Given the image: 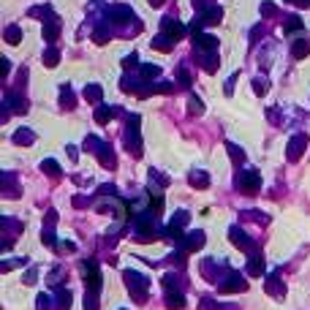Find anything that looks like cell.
<instances>
[{"label": "cell", "instance_id": "43", "mask_svg": "<svg viewBox=\"0 0 310 310\" xmlns=\"http://www.w3.org/2000/svg\"><path fill=\"white\" fill-rule=\"evenodd\" d=\"M136 65H139V55H133V52H131V55L123 57V68H136Z\"/></svg>", "mask_w": 310, "mask_h": 310}, {"label": "cell", "instance_id": "41", "mask_svg": "<svg viewBox=\"0 0 310 310\" xmlns=\"http://www.w3.org/2000/svg\"><path fill=\"white\" fill-rule=\"evenodd\" d=\"M150 183H158V185H169V177L166 174H161V172H150Z\"/></svg>", "mask_w": 310, "mask_h": 310}, {"label": "cell", "instance_id": "6", "mask_svg": "<svg viewBox=\"0 0 310 310\" xmlns=\"http://www.w3.org/2000/svg\"><path fill=\"white\" fill-rule=\"evenodd\" d=\"M305 147H307V136L305 133H294L291 139H288V147H286V155H288V161H299L302 158V152H305Z\"/></svg>", "mask_w": 310, "mask_h": 310}, {"label": "cell", "instance_id": "48", "mask_svg": "<svg viewBox=\"0 0 310 310\" xmlns=\"http://www.w3.org/2000/svg\"><path fill=\"white\" fill-rule=\"evenodd\" d=\"M155 93H174V82H158L155 85Z\"/></svg>", "mask_w": 310, "mask_h": 310}, {"label": "cell", "instance_id": "16", "mask_svg": "<svg viewBox=\"0 0 310 310\" xmlns=\"http://www.w3.org/2000/svg\"><path fill=\"white\" fill-rule=\"evenodd\" d=\"M248 275H253V278L264 275V259H261V253H253L251 259H248Z\"/></svg>", "mask_w": 310, "mask_h": 310}, {"label": "cell", "instance_id": "58", "mask_svg": "<svg viewBox=\"0 0 310 310\" xmlns=\"http://www.w3.org/2000/svg\"><path fill=\"white\" fill-rule=\"evenodd\" d=\"M193 6H196V9H201V11L207 9V3H204V0H193Z\"/></svg>", "mask_w": 310, "mask_h": 310}, {"label": "cell", "instance_id": "13", "mask_svg": "<svg viewBox=\"0 0 310 310\" xmlns=\"http://www.w3.org/2000/svg\"><path fill=\"white\" fill-rule=\"evenodd\" d=\"M6 106H9L11 112H17V114L28 112V101H25L22 96H14V93H9V96H6Z\"/></svg>", "mask_w": 310, "mask_h": 310}, {"label": "cell", "instance_id": "1", "mask_svg": "<svg viewBox=\"0 0 310 310\" xmlns=\"http://www.w3.org/2000/svg\"><path fill=\"white\" fill-rule=\"evenodd\" d=\"M125 147L133 158H141V136H139V114H128L125 123Z\"/></svg>", "mask_w": 310, "mask_h": 310}, {"label": "cell", "instance_id": "19", "mask_svg": "<svg viewBox=\"0 0 310 310\" xmlns=\"http://www.w3.org/2000/svg\"><path fill=\"white\" fill-rule=\"evenodd\" d=\"M291 55L296 60H302V57H307L310 55V44H307V38H296V41L291 44Z\"/></svg>", "mask_w": 310, "mask_h": 310}, {"label": "cell", "instance_id": "25", "mask_svg": "<svg viewBox=\"0 0 310 310\" xmlns=\"http://www.w3.org/2000/svg\"><path fill=\"white\" fill-rule=\"evenodd\" d=\"M112 38V30H109V25H101V28L93 30V41L96 44H106Z\"/></svg>", "mask_w": 310, "mask_h": 310}, {"label": "cell", "instance_id": "23", "mask_svg": "<svg viewBox=\"0 0 310 310\" xmlns=\"http://www.w3.org/2000/svg\"><path fill=\"white\" fill-rule=\"evenodd\" d=\"M188 183L193 188H210V174L207 172H193L191 177H188Z\"/></svg>", "mask_w": 310, "mask_h": 310}, {"label": "cell", "instance_id": "22", "mask_svg": "<svg viewBox=\"0 0 310 310\" xmlns=\"http://www.w3.org/2000/svg\"><path fill=\"white\" fill-rule=\"evenodd\" d=\"M166 307H172V310L185 307V296L180 291H166Z\"/></svg>", "mask_w": 310, "mask_h": 310}, {"label": "cell", "instance_id": "20", "mask_svg": "<svg viewBox=\"0 0 310 310\" xmlns=\"http://www.w3.org/2000/svg\"><path fill=\"white\" fill-rule=\"evenodd\" d=\"M174 44H177V41H172V38H169V36H164V33L152 38V49H158V52H172V49H174Z\"/></svg>", "mask_w": 310, "mask_h": 310}, {"label": "cell", "instance_id": "51", "mask_svg": "<svg viewBox=\"0 0 310 310\" xmlns=\"http://www.w3.org/2000/svg\"><path fill=\"white\" fill-rule=\"evenodd\" d=\"M180 85H183V87L191 85V73H188V71H180Z\"/></svg>", "mask_w": 310, "mask_h": 310}, {"label": "cell", "instance_id": "52", "mask_svg": "<svg viewBox=\"0 0 310 310\" xmlns=\"http://www.w3.org/2000/svg\"><path fill=\"white\" fill-rule=\"evenodd\" d=\"M0 71H3V76L11 71V63H9V60H6V57H0Z\"/></svg>", "mask_w": 310, "mask_h": 310}, {"label": "cell", "instance_id": "55", "mask_svg": "<svg viewBox=\"0 0 310 310\" xmlns=\"http://www.w3.org/2000/svg\"><path fill=\"white\" fill-rule=\"evenodd\" d=\"M65 150H68V158H71V161H76V158H79V152H76V147H73V144H68Z\"/></svg>", "mask_w": 310, "mask_h": 310}, {"label": "cell", "instance_id": "4", "mask_svg": "<svg viewBox=\"0 0 310 310\" xmlns=\"http://www.w3.org/2000/svg\"><path fill=\"white\" fill-rule=\"evenodd\" d=\"M237 185H240L245 193H256V191L261 188V174L253 172V169L240 172V174H237Z\"/></svg>", "mask_w": 310, "mask_h": 310}, {"label": "cell", "instance_id": "11", "mask_svg": "<svg viewBox=\"0 0 310 310\" xmlns=\"http://www.w3.org/2000/svg\"><path fill=\"white\" fill-rule=\"evenodd\" d=\"M199 17L204 19V25H218L220 19H223V9H220V6H207Z\"/></svg>", "mask_w": 310, "mask_h": 310}, {"label": "cell", "instance_id": "7", "mask_svg": "<svg viewBox=\"0 0 310 310\" xmlns=\"http://www.w3.org/2000/svg\"><path fill=\"white\" fill-rule=\"evenodd\" d=\"M245 288H248V283L240 272H228V278L220 283V291H226V294H237V291H245Z\"/></svg>", "mask_w": 310, "mask_h": 310}, {"label": "cell", "instance_id": "49", "mask_svg": "<svg viewBox=\"0 0 310 310\" xmlns=\"http://www.w3.org/2000/svg\"><path fill=\"white\" fill-rule=\"evenodd\" d=\"M28 14H30V17H44V14H49V9H46V6H44V9H41V6H36V9L28 11Z\"/></svg>", "mask_w": 310, "mask_h": 310}, {"label": "cell", "instance_id": "17", "mask_svg": "<svg viewBox=\"0 0 310 310\" xmlns=\"http://www.w3.org/2000/svg\"><path fill=\"white\" fill-rule=\"evenodd\" d=\"M267 294H272V296H283V294H286V286H283V280L278 278V275H269V278H267Z\"/></svg>", "mask_w": 310, "mask_h": 310}, {"label": "cell", "instance_id": "14", "mask_svg": "<svg viewBox=\"0 0 310 310\" xmlns=\"http://www.w3.org/2000/svg\"><path fill=\"white\" fill-rule=\"evenodd\" d=\"M98 161H101V166H104V169H114V166H117V158H114V150L109 144H104L98 150Z\"/></svg>", "mask_w": 310, "mask_h": 310}, {"label": "cell", "instance_id": "32", "mask_svg": "<svg viewBox=\"0 0 310 310\" xmlns=\"http://www.w3.org/2000/svg\"><path fill=\"white\" fill-rule=\"evenodd\" d=\"M57 60H60V52L55 49V46H46V49H44V63L49 65V68H55Z\"/></svg>", "mask_w": 310, "mask_h": 310}, {"label": "cell", "instance_id": "2", "mask_svg": "<svg viewBox=\"0 0 310 310\" xmlns=\"http://www.w3.org/2000/svg\"><path fill=\"white\" fill-rule=\"evenodd\" d=\"M123 278H125V286H128V291H131L133 296H136L139 302H144V296H147V286H150L144 275L133 272V269H125V272H123Z\"/></svg>", "mask_w": 310, "mask_h": 310}, {"label": "cell", "instance_id": "5", "mask_svg": "<svg viewBox=\"0 0 310 310\" xmlns=\"http://www.w3.org/2000/svg\"><path fill=\"white\" fill-rule=\"evenodd\" d=\"M228 240H231L237 248H242L245 253H251V256H253V253H259V251H256V242H253L251 237H248V234L242 231V228H237V226L228 228Z\"/></svg>", "mask_w": 310, "mask_h": 310}, {"label": "cell", "instance_id": "45", "mask_svg": "<svg viewBox=\"0 0 310 310\" xmlns=\"http://www.w3.org/2000/svg\"><path fill=\"white\" fill-rule=\"evenodd\" d=\"M25 264H28L25 259H17V261H3V264H0V269H3V272H9V269H14V267H25Z\"/></svg>", "mask_w": 310, "mask_h": 310}, {"label": "cell", "instance_id": "54", "mask_svg": "<svg viewBox=\"0 0 310 310\" xmlns=\"http://www.w3.org/2000/svg\"><path fill=\"white\" fill-rule=\"evenodd\" d=\"M234 79H237V73H234V76L226 82V96H231V93H234Z\"/></svg>", "mask_w": 310, "mask_h": 310}, {"label": "cell", "instance_id": "38", "mask_svg": "<svg viewBox=\"0 0 310 310\" xmlns=\"http://www.w3.org/2000/svg\"><path fill=\"white\" fill-rule=\"evenodd\" d=\"M41 242H44V245H49V248H57V240H55V231H52V226H46L44 231H41Z\"/></svg>", "mask_w": 310, "mask_h": 310}, {"label": "cell", "instance_id": "34", "mask_svg": "<svg viewBox=\"0 0 310 310\" xmlns=\"http://www.w3.org/2000/svg\"><path fill=\"white\" fill-rule=\"evenodd\" d=\"M104 144H106V141H101L98 136H87V139H85V150H87V152H96V155H98V150H101Z\"/></svg>", "mask_w": 310, "mask_h": 310}, {"label": "cell", "instance_id": "27", "mask_svg": "<svg viewBox=\"0 0 310 310\" xmlns=\"http://www.w3.org/2000/svg\"><path fill=\"white\" fill-rule=\"evenodd\" d=\"M41 172H46L49 177H60V172H63V169H60V164H57V161L46 158V161H41Z\"/></svg>", "mask_w": 310, "mask_h": 310}, {"label": "cell", "instance_id": "29", "mask_svg": "<svg viewBox=\"0 0 310 310\" xmlns=\"http://www.w3.org/2000/svg\"><path fill=\"white\" fill-rule=\"evenodd\" d=\"M60 101H63L65 109H73V104H76V98H73V93H71V87H68V85L60 87Z\"/></svg>", "mask_w": 310, "mask_h": 310}, {"label": "cell", "instance_id": "21", "mask_svg": "<svg viewBox=\"0 0 310 310\" xmlns=\"http://www.w3.org/2000/svg\"><path fill=\"white\" fill-rule=\"evenodd\" d=\"M85 98L90 101V104H101V98H104V87L101 85H87L85 87Z\"/></svg>", "mask_w": 310, "mask_h": 310}, {"label": "cell", "instance_id": "56", "mask_svg": "<svg viewBox=\"0 0 310 310\" xmlns=\"http://www.w3.org/2000/svg\"><path fill=\"white\" fill-rule=\"evenodd\" d=\"M291 3H296L299 9H307V6H310V0H291Z\"/></svg>", "mask_w": 310, "mask_h": 310}, {"label": "cell", "instance_id": "15", "mask_svg": "<svg viewBox=\"0 0 310 310\" xmlns=\"http://www.w3.org/2000/svg\"><path fill=\"white\" fill-rule=\"evenodd\" d=\"M109 19H114V22H128V19H136V17H133V11L128 9V6H112Z\"/></svg>", "mask_w": 310, "mask_h": 310}, {"label": "cell", "instance_id": "47", "mask_svg": "<svg viewBox=\"0 0 310 310\" xmlns=\"http://www.w3.org/2000/svg\"><path fill=\"white\" fill-rule=\"evenodd\" d=\"M275 14H278L275 3H261V17H275Z\"/></svg>", "mask_w": 310, "mask_h": 310}, {"label": "cell", "instance_id": "9", "mask_svg": "<svg viewBox=\"0 0 310 310\" xmlns=\"http://www.w3.org/2000/svg\"><path fill=\"white\" fill-rule=\"evenodd\" d=\"M193 46L199 52H218V38L207 36V33H199V36H193Z\"/></svg>", "mask_w": 310, "mask_h": 310}, {"label": "cell", "instance_id": "8", "mask_svg": "<svg viewBox=\"0 0 310 310\" xmlns=\"http://www.w3.org/2000/svg\"><path fill=\"white\" fill-rule=\"evenodd\" d=\"M161 28H164V36H169L172 41H180V38L185 36V25H180L177 19H164V22H161Z\"/></svg>", "mask_w": 310, "mask_h": 310}, {"label": "cell", "instance_id": "33", "mask_svg": "<svg viewBox=\"0 0 310 310\" xmlns=\"http://www.w3.org/2000/svg\"><path fill=\"white\" fill-rule=\"evenodd\" d=\"M188 112L196 114V117H199V114H204V104H201V98H196V96L188 98Z\"/></svg>", "mask_w": 310, "mask_h": 310}, {"label": "cell", "instance_id": "18", "mask_svg": "<svg viewBox=\"0 0 310 310\" xmlns=\"http://www.w3.org/2000/svg\"><path fill=\"white\" fill-rule=\"evenodd\" d=\"M33 141H36V133L30 131V128H19L14 133V144H22V147H30Z\"/></svg>", "mask_w": 310, "mask_h": 310}, {"label": "cell", "instance_id": "40", "mask_svg": "<svg viewBox=\"0 0 310 310\" xmlns=\"http://www.w3.org/2000/svg\"><path fill=\"white\" fill-rule=\"evenodd\" d=\"M299 28H302L299 17H286V25H283V30H286V33H294V30H299Z\"/></svg>", "mask_w": 310, "mask_h": 310}, {"label": "cell", "instance_id": "42", "mask_svg": "<svg viewBox=\"0 0 310 310\" xmlns=\"http://www.w3.org/2000/svg\"><path fill=\"white\" fill-rule=\"evenodd\" d=\"M172 223H174V226H180V228H183V226L188 223V212H185V210H180V212H174V218H172Z\"/></svg>", "mask_w": 310, "mask_h": 310}, {"label": "cell", "instance_id": "28", "mask_svg": "<svg viewBox=\"0 0 310 310\" xmlns=\"http://www.w3.org/2000/svg\"><path fill=\"white\" fill-rule=\"evenodd\" d=\"M6 41H9V44H19V41H22V28H19V25H9V28H6Z\"/></svg>", "mask_w": 310, "mask_h": 310}, {"label": "cell", "instance_id": "37", "mask_svg": "<svg viewBox=\"0 0 310 310\" xmlns=\"http://www.w3.org/2000/svg\"><path fill=\"white\" fill-rule=\"evenodd\" d=\"M11 185H14V174L6 172V174H3V193H6V196H17V191H14Z\"/></svg>", "mask_w": 310, "mask_h": 310}, {"label": "cell", "instance_id": "57", "mask_svg": "<svg viewBox=\"0 0 310 310\" xmlns=\"http://www.w3.org/2000/svg\"><path fill=\"white\" fill-rule=\"evenodd\" d=\"M147 3H150V6H152V9H158V6H164V3H166V0H147Z\"/></svg>", "mask_w": 310, "mask_h": 310}, {"label": "cell", "instance_id": "30", "mask_svg": "<svg viewBox=\"0 0 310 310\" xmlns=\"http://www.w3.org/2000/svg\"><path fill=\"white\" fill-rule=\"evenodd\" d=\"M71 307V291L68 288H60L57 291V307L55 310H68Z\"/></svg>", "mask_w": 310, "mask_h": 310}, {"label": "cell", "instance_id": "36", "mask_svg": "<svg viewBox=\"0 0 310 310\" xmlns=\"http://www.w3.org/2000/svg\"><path fill=\"white\" fill-rule=\"evenodd\" d=\"M158 73H161L158 65H152V63H144V65H141V79H147V82H150V79H155Z\"/></svg>", "mask_w": 310, "mask_h": 310}, {"label": "cell", "instance_id": "12", "mask_svg": "<svg viewBox=\"0 0 310 310\" xmlns=\"http://www.w3.org/2000/svg\"><path fill=\"white\" fill-rule=\"evenodd\" d=\"M60 36V22H57V17H49V19H44V41H55V38Z\"/></svg>", "mask_w": 310, "mask_h": 310}, {"label": "cell", "instance_id": "39", "mask_svg": "<svg viewBox=\"0 0 310 310\" xmlns=\"http://www.w3.org/2000/svg\"><path fill=\"white\" fill-rule=\"evenodd\" d=\"M85 310H98V294L96 291L85 294Z\"/></svg>", "mask_w": 310, "mask_h": 310}, {"label": "cell", "instance_id": "50", "mask_svg": "<svg viewBox=\"0 0 310 310\" xmlns=\"http://www.w3.org/2000/svg\"><path fill=\"white\" fill-rule=\"evenodd\" d=\"M36 278H38L36 269H28V275H25V283H28V286H33V283H36Z\"/></svg>", "mask_w": 310, "mask_h": 310}, {"label": "cell", "instance_id": "46", "mask_svg": "<svg viewBox=\"0 0 310 310\" xmlns=\"http://www.w3.org/2000/svg\"><path fill=\"white\" fill-rule=\"evenodd\" d=\"M49 296L46 294H38V299H36V310H49Z\"/></svg>", "mask_w": 310, "mask_h": 310}, {"label": "cell", "instance_id": "3", "mask_svg": "<svg viewBox=\"0 0 310 310\" xmlns=\"http://www.w3.org/2000/svg\"><path fill=\"white\" fill-rule=\"evenodd\" d=\"M82 275H85V283H87V291H101V272H98V264L96 261H82Z\"/></svg>", "mask_w": 310, "mask_h": 310}, {"label": "cell", "instance_id": "26", "mask_svg": "<svg viewBox=\"0 0 310 310\" xmlns=\"http://www.w3.org/2000/svg\"><path fill=\"white\" fill-rule=\"evenodd\" d=\"M201 68L204 71H218V55L215 52H207V55H201Z\"/></svg>", "mask_w": 310, "mask_h": 310}, {"label": "cell", "instance_id": "35", "mask_svg": "<svg viewBox=\"0 0 310 310\" xmlns=\"http://www.w3.org/2000/svg\"><path fill=\"white\" fill-rule=\"evenodd\" d=\"M166 237H169L172 242H183L185 237H183V228H180V226H174V223H169V226H166Z\"/></svg>", "mask_w": 310, "mask_h": 310}, {"label": "cell", "instance_id": "24", "mask_svg": "<svg viewBox=\"0 0 310 310\" xmlns=\"http://www.w3.org/2000/svg\"><path fill=\"white\" fill-rule=\"evenodd\" d=\"M112 117H114V109H112V106H98V109H96V123H98V125H106Z\"/></svg>", "mask_w": 310, "mask_h": 310}, {"label": "cell", "instance_id": "53", "mask_svg": "<svg viewBox=\"0 0 310 310\" xmlns=\"http://www.w3.org/2000/svg\"><path fill=\"white\" fill-rule=\"evenodd\" d=\"M55 220H57V212L49 210V212H46V226H55Z\"/></svg>", "mask_w": 310, "mask_h": 310}, {"label": "cell", "instance_id": "31", "mask_svg": "<svg viewBox=\"0 0 310 310\" xmlns=\"http://www.w3.org/2000/svg\"><path fill=\"white\" fill-rule=\"evenodd\" d=\"M226 150H228V158H231L234 164H242V161H245V152H242V147H237L234 141H228Z\"/></svg>", "mask_w": 310, "mask_h": 310}, {"label": "cell", "instance_id": "44", "mask_svg": "<svg viewBox=\"0 0 310 310\" xmlns=\"http://www.w3.org/2000/svg\"><path fill=\"white\" fill-rule=\"evenodd\" d=\"M253 93L256 96H264L267 93V79H253Z\"/></svg>", "mask_w": 310, "mask_h": 310}, {"label": "cell", "instance_id": "10", "mask_svg": "<svg viewBox=\"0 0 310 310\" xmlns=\"http://www.w3.org/2000/svg\"><path fill=\"white\" fill-rule=\"evenodd\" d=\"M199 248H204V231H191L188 237L183 240V251H199Z\"/></svg>", "mask_w": 310, "mask_h": 310}]
</instances>
